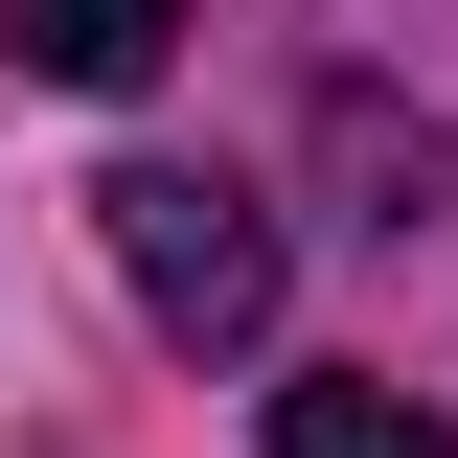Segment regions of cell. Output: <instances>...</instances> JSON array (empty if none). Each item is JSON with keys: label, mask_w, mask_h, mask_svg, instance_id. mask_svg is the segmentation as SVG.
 <instances>
[{"label": "cell", "mask_w": 458, "mask_h": 458, "mask_svg": "<svg viewBox=\"0 0 458 458\" xmlns=\"http://www.w3.org/2000/svg\"><path fill=\"white\" fill-rule=\"evenodd\" d=\"M92 229H114V276H138V321H161V344H276V207H252V183H207V161H114Z\"/></svg>", "instance_id": "1"}, {"label": "cell", "mask_w": 458, "mask_h": 458, "mask_svg": "<svg viewBox=\"0 0 458 458\" xmlns=\"http://www.w3.org/2000/svg\"><path fill=\"white\" fill-rule=\"evenodd\" d=\"M0 23H23V69H47V92H138V69L183 47V0H0Z\"/></svg>", "instance_id": "2"}, {"label": "cell", "mask_w": 458, "mask_h": 458, "mask_svg": "<svg viewBox=\"0 0 458 458\" xmlns=\"http://www.w3.org/2000/svg\"><path fill=\"white\" fill-rule=\"evenodd\" d=\"M276 458H458L412 390H276Z\"/></svg>", "instance_id": "3"}]
</instances>
